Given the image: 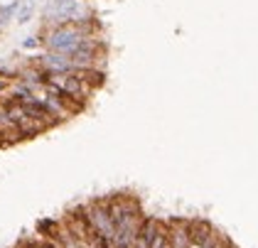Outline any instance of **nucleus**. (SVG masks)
I'll return each mask as SVG.
<instances>
[{
    "label": "nucleus",
    "mask_w": 258,
    "mask_h": 248,
    "mask_svg": "<svg viewBox=\"0 0 258 248\" xmlns=\"http://www.w3.org/2000/svg\"><path fill=\"white\" fill-rule=\"evenodd\" d=\"M17 248H42V241H22Z\"/></svg>",
    "instance_id": "7"
},
{
    "label": "nucleus",
    "mask_w": 258,
    "mask_h": 248,
    "mask_svg": "<svg viewBox=\"0 0 258 248\" xmlns=\"http://www.w3.org/2000/svg\"><path fill=\"white\" fill-rule=\"evenodd\" d=\"M22 47L25 50H34V47H40V39H37V37H27L25 42H22Z\"/></svg>",
    "instance_id": "6"
},
{
    "label": "nucleus",
    "mask_w": 258,
    "mask_h": 248,
    "mask_svg": "<svg viewBox=\"0 0 258 248\" xmlns=\"http://www.w3.org/2000/svg\"><path fill=\"white\" fill-rule=\"evenodd\" d=\"M170 248H190V221H167Z\"/></svg>",
    "instance_id": "3"
},
{
    "label": "nucleus",
    "mask_w": 258,
    "mask_h": 248,
    "mask_svg": "<svg viewBox=\"0 0 258 248\" xmlns=\"http://www.w3.org/2000/svg\"><path fill=\"white\" fill-rule=\"evenodd\" d=\"M32 15H34V0H22L17 8V15H15L17 25H27L32 20Z\"/></svg>",
    "instance_id": "5"
},
{
    "label": "nucleus",
    "mask_w": 258,
    "mask_h": 248,
    "mask_svg": "<svg viewBox=\"0 0 258 248\" xmlns=\"http://www.w3.org/2000/svg\"><path fill=\"white\" fill-rule=\"evenodd\" d=\"M108 214H111V224H113V231L118 226H123L130 216L140 214V204L135 197L130 194H116V197H108Z\"/></svg>",
    "instance_id": "2"
},
{
    "label": "nucleus",
    "mask_w": 258,
    "mask_h": 248,
    "mask_svg": "<svg viewBox=\"0 0 258 248\" xmlns=\"http://www.w3.org/2000/svg\"><path fill=\"white\" fill-rule=\"evenodd\" d=\"M216 233H214V226L207 221V219H192L190 221V241L194 248L204 246L207 241H211Z\"/></svg>",
    "instance_id": "4"
},
{
    "label": "nucleus",
    "mask_w": 258,
    "mask_h": 248,
    "mask_svg": "<svg viewBox=\"0 0 258 248\" xmlns=\"http://www.w3.org/2000/svg\"><path fill=\"white\" fill-rule=\"evenodd\" d=\"M81 212H84V219L89 221V226H91V231H94L96 238H103V241H111V243H113V224H111L108 201H106V199L84 204Z\"/></svg>",
    "instance_id": "1"
}]
</instances>
